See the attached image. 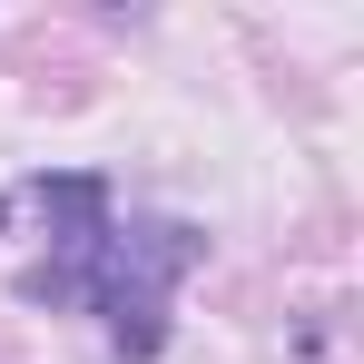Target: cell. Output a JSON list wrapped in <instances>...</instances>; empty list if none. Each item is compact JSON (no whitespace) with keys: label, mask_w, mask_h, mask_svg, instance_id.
<instances>
[{"label":"cell","mask_w":364,"mask_h":364,"mask_svg":"<svg viewBox=\"0 0 364 364\" xmlns=\"http://www.w3.org/2000/svg\"><path fill=\"white\" fill-rule=\"evenodd\" d=\"M40 217H50V256H79V246L99 237L109 217H119V187L99 178V168H60V178H30L20 187Z\"/></svg>","instance_id":"1"}]
</instances>
